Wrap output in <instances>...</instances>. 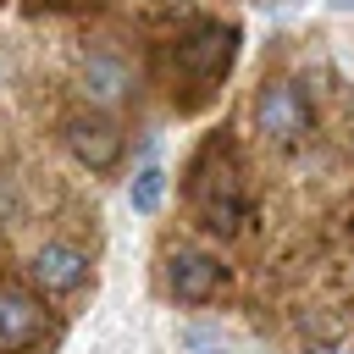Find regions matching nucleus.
<instances>
[{"label":"nucleus","instance_id":"obj_1","mask_svg":"<svg viewBox=\"0 0 354 354\" xmlns=\"http://www.w3.org/2000/svg\"><path fill=\"white\" fill-rule=\"evenodd\" d=\"M238 22L221 17H194L188 28H177V39L160 50V77L177 111H205L216 100V88L238 66Z\"/></svg>","mask_w":354,"mask_h":354},{"label":"nucleus","instance_id":"obj_2","mask_svg":"<svg viewBox=\"0 0 354 354\" xmlns=\"http://www.w3.org/2000/svg\"><path fill=\"white\" fill-rule=\"evenodd\" d=\"M183 177H188V183H183V188H188V210H194V221H199L205 232L238 238V232L254 221V199H249L243 160H238V144H232V138L210 133V138L194 149V160H188Z\"/></svg>","mask_w":354,"mask_h":354},{"label":"nucleus","instance_id":"obj_3","mask_svg":"<svg viewBox=\"0 0 354 354\" xmlns=\"http://www.w3.org/2000/svg\"><path fill=\"white\" fill-rule=\"evenodd\" d=\"M254 133H260L271 149H299V144H310V133H315L310 94H304L293 77H266V83L254 88Z\"/></svg>","mask_w":354,"mask_h":354},{"label":"nucleus","instance_id":"obj_4","mask_svg":"<svg viewBox=\"0 0 354 354\" xmlns=\"http://www.w3.org/2000/svg\"><path fill=\"white\" fill-rule=\"evenodd\" d=\"M61 144H66V155H72L83 171H116V166H122V149H127L122 127H116L105 111H77V116H66V122H61Z\"/></svg>","mask_w":354,"mask_h":354},{"label":"nucleus","instance_id":"obj_5","mask_svg":"<svg viewBox=\"0 0 354 354\" xmlns=\"http://www.w3.org/2000/svg\"><path fill=\"white\" fill-rule=\"evenodd\" d=\"M55 337V321L39 293L28 288H0V354H39Z\"/></svg>","mask_w":354,"mask_h":354},{"label":"nucleus","instance_id":"obj_6","mask_svg":"<svg viewBox=\"0 0 354 354\" xmlns=\"http://www.w3.org/2000/svg\"><path fill=\"white\" fill-rule=\"evenodd\" d=\"M227 288V266L210 254V249H171L166 254V293L188 310L210 304L216 293Z\"/></svg>","mask_w":354,"mask_h":354},{"label":"nucleus","instance_id":"obj_7","mask_svg":"<svg viewBox=\"0 0 354 354\" xmlns=\"http://www.w3.org/2000/svg\"><path fill=\"white\" fill-rule=\"evenodd\" d=\"M28 282L39 288V299H72L88 282V254L77 243H44L28 260Z\"/></svg>","mask_w":354,"mask_h":354},{"label":"nucleus","instance_id":"obj_8","mask_svg":"<svg viewBox=\"0 0 354 354\" xmlns=\"http://www.w3.org/2000/svg\"><path fill=\"white\" fill-rule=\"evenodd\" d=\"M83 94H88L94 105H116V100L133 94V72H127L116 55H88V61H83Z\"/></svg>","mask_w":354,"mask_h":354},{"label":"nucleus","instance_id":"obj_9","mask_svg":"<svg viewBox=\"0 0 354 354\" xmlns=\"http://www.w3.org/2000/svg\"><path fill=\"white\" fill-rule=\"evenodd\" d=\"M160 199H166V166H160V160H144V166L127 177V205H133L138 216H155Z\"/></svg>","mask_w":354,"mask_h":354},{"label":"nucleus","instance_id":"obj_10","mask_svg":"<svg viewBox=\"0 0 354 354\" xmlns=\"http://www.w3.org/2000/svg\"><path fill=\"white\" fill-rule=\"evenodd\" d=\"M299 354H337V348H332V343H304Z\"/></svg>","mask_w":354,"mask_h":354},{"label":"nucleus","instance_id":"obj_11","mask_svg":"<svg viewBox=\"0 0 354 354\" xmlns=\"http://www.w3.org/2000/svg\"><path fill=\"white\" fill-rule=\"evenodd\" d=\"M332 6H337V11H354V0H332Z\"/></svg>","mask_w":354,"mask_h":354},{"label":"nucleus","instance_id":"obj_12","mask_svg":"<svg viewBox=\"0 0 354 354\" xmlns=\"http://www.w3.org/2000/svg\"><path fill=\"white\" fill-rule=\"evenodd\" d=\"M0 6H6V0H0Z\"/></svg>","mask_w":354,"mask_h":354}]
</instances>
